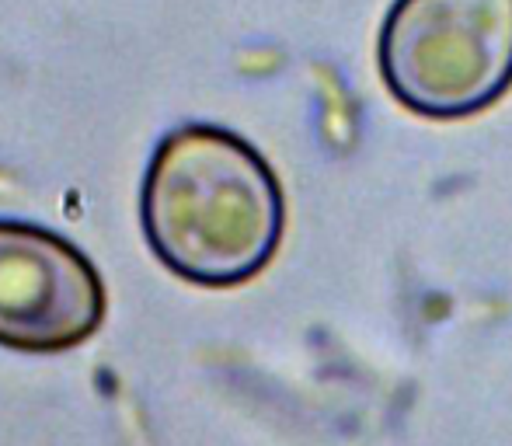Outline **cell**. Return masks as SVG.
Here are the masks:
<instances>
[{
	"instance_id": "obj_2",
	"label": "cell",
	"mask_w": 512,
	"mask_h": 446,
	"mask_svg": "<svg viewBox=\"0 0 512 446\" xmlns=\"http://www.w3.org/2000/svg\"><path fill=\"white\" fill-rule=\"evenodd\" d=\"M380 74L415 115L485 112L512 88V0H394Z\"/></svg>"
},
{
	"instance_id": "obj_3",
	"label": "cell",
	"mask_w": 512,
	"mask_h": 446,
	"mask_svg": "<svg viewBox=\"0 0 512 446\" xmlns=\"http://www.w3.org/2000/svg\"><path fill=\"white\" fill-rule=\"evenodd\" d=\"M105 283L67 237L35 223L0 220V345L67 352L105 321Z\"/></svg>"
},
{
	"instance_id": "obj_1",
	"label": "cell",
	"mask_w": 512,
	"mask_h": 446,
	"mask_svg": "<svg viewBox=\"0 0 512 446\" xmlns=\"http://www.w3.org/2000/svg\"><path fill=\"white\" fill-rule=\"evenodd\" d=\"M283 223L279 178L241 136L182 126L161 140L143 182V230L175 276L248 283L272 262Z\"/></svg>"
}]
</instances>
